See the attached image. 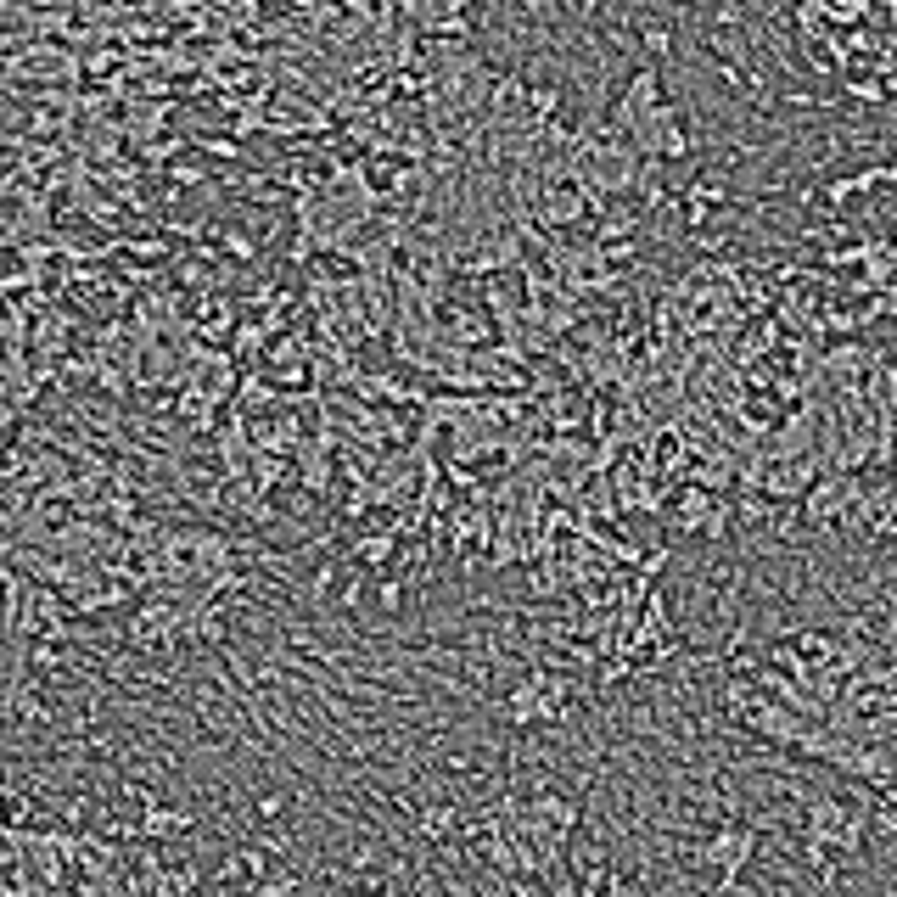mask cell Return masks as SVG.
Segmentation results:
<instances>
[{"mask_svg":"<svg viewBox=\"0 0 897 897\" xmlns=\"http://www.w3.org/2000/svg\"><path fill=\"white\" fill-rule=\"evenodd\" d=\"M656 101H662V68H656V62H645V68H634V73H628L623 96L612 101V124L634 135V124H640V118L651 113Z\"/></svg>","mask_w":897,"mask_h":897,"instance_id":"cell-5","label":"cell"},{"mask_svg":"<svg viewBox=\"0 0 897 897\" xmlns=\"http://www.w3.org/2000/svg\"><path fill=\"white\" fill-rule=\"evenodd\" d=\"M679 202H701V208H724L729 202V186L718 180V174H701V180H690V186L679 191Z\"/></svg>","mask_w":897,"mask_h":897,"instance_id":"cell-19","label":"cell"},{"mask_svg":"<svg viewBox=\"0 0 897 897\" xmlns=\"http://www.w3.org/2000/svg\"><path fill=\"white\" fill-rule=\"evenodd\" d=\"M757 841H763V825H757V819H752V825H735V819H724V825L701 841V858H707L718 875H741V869L757 858Z\"/></svg>","mask_w":897,"mask_h":897,"instance_id":"cell-3","label":"cell"},{"mask_svg":"<svg viewBox=\"0 0 897 897\" xmlns=\"http://www.w3.org/2000/svg\"><path fill=\"white\" fill-rule=\"evenodd\" d=\"M808 724H813L808 712L785 707L780 696H757V707L746 712V729L763 735L769 746H785V752H797V741H802V729H808Z\"/></svg>","mask_w":897,"mask_h":897,"instance_id":"cell-4","label":"cell"},{"mask_svg":"<svg viewBox=\"0 0 897 897\" xmlns=\"http://www.w3.org/2000/svg\"><path fill=\"white\" fill-rule=\"evenodd\" d=\"M371 600H376V612H382V617H399L404 612V584H399V578H376Z\"/></svg>","mask_w":897,"mask_h":897,"instance_id":"cell-25","label":"cell"},{"mask_svg":"<svg viewBox=\"0 0 897 897\" xmlns=\"http://www.w3.org/2000/svg\"><path fill=\"white\" fill-rule=\"evenodd\" d=\"M225 253L242 258V264H253V258H258V236H247V230H225Z\"/></svg>","mask_w":897,"mask_h":897,"instance_id":"cell-32","label":"cell"},{"mask_svg":"<svg viewBox=\"0 0 897 897\" xmlns=\"http://www.w3.org/2000/svg\"><path fill=\"white\" fill-rule=\"evenodd\" d=\"M847 813H853V802H841V797H813L808 813H802V836H825L830 847H836L841 825H847Z\"/></svg>","mask_w":897,"mask_h":897,"instance_id":"cell-11","label":"cell"},{"mask_svg":"<svg viewBox=\"0 0 897 897\" xmlns=\"http://www.w3.org/2000/svg\"><path fill=\"white\" fill-rule=\"evenodd\" d=\"M825 6V17H836V23H864L869 17V0H819Z\"/></svg>","mask_w":897,"mask_h":897,"instance_id":"cell-29","label":"cell"},{"mask_svg":"<svg viewBox=\"0 0 897 897\" xmlns=\"http://www.w3.org/2000/svg\"><path fill=\"white\" fill-rule=\"evenodd\" d=\"M572 12H584V17H595V12H600V0H572Z\"/></svg>","mask_w":897,"mask_h":897,"instance_id":"cell-38","label":"cell"},{"mask_svg":"<svg viewBox=\"0 0 897 897\" xmlns=\"http://www.w3.org/2000/svg\"><path fill=\"white\" fill-rule=\"evenodd\" d=\"M735 516H741L746 527H763V522H774V499H757V488H752V494L735 499Z\"/></svg>","mask_w":897,"mask_h":897,"instance_id":"cell-26","label":"cell"},{"mask_svg":"<svg viewBox=\"0 0 897 897\" xmlns=\"http://www.w3.org/2000/svg\"><path fill=\"white\" fill-rule=\"evenodd\" d=\"M527 819H539V825H550V830H561V836H578V825H584V808L572 797H561V791H533V802H527Z\"/></svg>","mask_w":897,"mask_h":897,"instance_id":"cell-7","label":"cell"},{"mask_svg":"<svg viewBox=\"0 0 897 897\" xmlns=\"http://www.w3.org/2000/svg\"><path fill=\"white\" fill-rule=\"evenodd\" d=\"M163 180H169L174 191H202L214 174H208V163H202V157H180V163H169V174H163Z\"/></svg>","mask_w":897,"mask_h":897,"instance_id":"cell-18","label":"cell"},{"mask_svg":"<svg viewBox=\"0 0 897 897\" xmlns=\"http://www.w3.org/2000/svg\"><path fill=\"white\" fill-rule=\"evenodd\" d=\"M393 550H399V539H393V533H365V539H354V556L365 561V567H387V561H393Z\"/></svg>","mask_w":897,"mask_h":897,"instance_id":"cell-20","label":"cell"},{"mask_svg":"<svg viewBox=\"0 0 897 897\" xmlns=\"http://www.w3.org/2000/svg\"><path fill=\"white\" fill-rule=\"evenodd\" d=\"M202 886V869L197 864H163V881H157L152 897H186Z\"/></svg>","mask_w":897,"mask_h":897,"instance_id":"cell-17","label":"cell"},{"mask_svg":"<svg viewBox=\"0 0 897 897\" xmlns=\"http://www.w3.org/2000/svg\"><path fill=\"white\" fill-rule=\"evenodd\" d=\"M819 331H830V337H853V331H864V309H830L825 320H819Z\"/></svg>","mask_w":897,"mask_h":897,"instance_id":"cell-28","label":"cell"},{"mask_svg":"<svg viewBox=\"0 0 897 897\" xmlns=\"http://www.w3.org/2000/svg\"><path fill=\"white\" fill-rule=\"evenodd\" d=\"M886 186H897V157H892V163H886Z\"/></svg>","mask_w":897,"mask_h":897,"instance_id":"cell-39","label":"cell"},{"mask_svg":"<svg viewBox=\"0 0 897 897\" xmlns=\"http://www.w3.org/2000/svg\"><path fill=\"white\" fill-rule=\"evenodd\" d=\"M561 101H567V85H527V118H533V129L550 124V118H561Z\"/></svg>","mask_w":897,"mask_h":897,"instance_id":"cell-15","label":"cell"},{"mask_svg":"<svg viewBox=\"0 0 897 897\" xmlns=\"http://www.w3.org/2000/svg\"><path fill=\"white\" fill-rule=\"evenodd\" d=\"M712 505H718V494H707V488H684L679 494V505H673V533H701L707 527V516H712Z\"/></svg>","mask_w":897,"mask_h":897,"instance_id":"cell-12","label":"cell"},{"mask_svg":"<svg viewBox=\"0 0 897 897\" xmlns=\"http://www.w3.org/2000/svg\"><path fill=\"white\" fill-rule=\"evenodd\" d=\"M298 886H303V875H292V869H275V875H258L247 892H253V897H286V892H298Z\"/></svg>","mask_w":897,"mask_h":897,"instance_id":"cell-23","label":"cell"},{"mask_svg":"<svg viewBox=\"0 0 897 897\" xmlns=\"http://www.w3.org/2000/svg\"><path fill=\"white\" fill-rule=\"evenodd\" d=\"M640 45L651 51V57H668V51H673V29H668V23H645V29H640Z\"/></svg>","mask_w":897,"mask_h":897,"instance_id":"cell-30","label":"cell"},{"mask_svg":"<svg viewBox=\"0 0 897 897\" xmlns=\"http://www.w3.org/2000/svg\"><path fill=\"white\" fill-rule=\"evenodd\" d=\"M869 365H875V354H869V348H858V342H836V348L825 354V371L836 376L841 387H847V376L858 382V371H869Z\"/></svg>","mask_w":897,"mask_h":897,"instance_id":"cell-14","label":"cell"},{"mask_svg":"<svg viewBox=\"0 0 897 897\" xmlns=\"http://www.w3.org/2000/svg\"><path fill=\"white\" fill-rule=\"evenodd\" d=\"M785 107H797V113H819L825 101L813 96V90H791V96H785Z\"/></svg>","mask_w":897,"mask_h":897,"instance_id":"cell-37","label":"cell"},{"mask_svg":"<svg viewBox=\"0 0 897 897\" xmlns=\"http://www.w3.org/2000/svg\"><path fill=\"white\" fill-rule=\"evenodd\" d=\"M197 830V813L191 808H174V802H141V841H169V836H186Z\"/></svg>","mask_w":897,"mask_h":897,"instance_id":"cell-8","label":"cell"},{"mask_svg":"<svg viewBox=\"0 0 897 897\" xmlns=\"http://www.w3.org/2000/svg\"><path fill=\"white\" fill-rule=\"evenodd\" d=\"M819 197H825L830 208H841V202H853V197H858V191H853V174H841V180H830V186L819 191Z\"/></svg>","mask_w":897,"mask_h":897,"instance_id":"cell-34","label":"cell"},{"mask_svg":"<svg viewBox=\"0 0 897 897\" xmlns=\"http://www.w3.org/2000/svg\"><path fill=\"white\" fill-rule=\"evenodd\" d=\"M729 527H735V505H729V499H718V505H712V516H707V527H701V539H707V544H724Z\"/></svg>","mask_w":897,"mask_h":897,"instance_id":"cell-27","label":"cell"},{"mask_svg":"<svg viewBox=\"0 0 897 897\" xmlns=\"http://www.w3.org/2000/svg\"><path fill=\"white\" fill-rule=\"evenodd\" d=\"M858 494H864V483H858L853 471H819L813 477V488L802 494V522L808 527H841L847 516H853Z\"/></svg>","mask_w":897,"mask_h":897,"instance_id":"cell-1","label":"cell"},{"mask_svg":"<svg viewBox=\"0 0 897 897\" xmlns=\"http://www.w3.org/2000/svg\"><path fill=\"white\" fill-rule=\"evenodd\" d=\"M668 561H673V544H651V550L640 556V572H645V578H656V572L668 567Z\"/></svg>","mask_w":897,"mask_h":897,"instance_id":"cell-33","label":"cell"},{"mask_svg":"<svg viewBox=\"0 0 897 897\" xmlns=\"http://www.w3.org/2000/svg\"><path fill=\"white\" fill-rule=\"evenodd\" d=\"M589 197H584V186L578 180H550L544 186V202H539V225H550V230H572V225H589Z\"/></svg>","mask_w":897,"mask_h":897,"instance_id":"cell-6","label":"cell"},{"mask_svg":"<svg viewBox=\"0 0 897 897\" xmlns=\"http://www.w3.org/2000/svg\"><path fill=\"white\" fill-rule=\"evenodd\" d=\"M337 578H342V572H337V561H314V567H309V578L298 584V595L309 600L314 612H320V606H331V600H337Z\"/></svg>","mask_w":897,"mask_h":897,"instance_id":"cell-13","label":"cell"},{"mask_svg":"<svg viewBox=\"0 0 897 897\" xmlns=\"http://www.w3.org/2000/svg\"><path fill=\"white\" fill-rule=\"evenodd\" d=\"M634 146H640L645 157H662V163H679V157L696 152V141H690V129L679 124V113H673V101H656L651 113L634 124Z\"/></svg>","mask_w":897,"mask_h":897,"instance_id":"cell-2","label":"cell"},{"mask_svg":"<svg viewBox=\"0 0 897 897\" xmlns=\"http://www.w3.org/2000/svg\"><path fill=\"white\" fill-rule=\"evenodd\" d=\"M197 152L214 157V163H242L247 146H242V135H197Z\"/></svg>","mask_w":897,"mask_h":897,"instance_id":"cell-21","label":"cell"},{"mask_svg":"<svg viewBox=\"0 0 897 897\" xmlns=\"http://www.w3.org/2000/svg\"><path fill=\"white\" fill-rule=\"evenodd\" d=\"M186 135H174V129H163V141H146V146H135V157H141L146 169H163V163H180L186 157Z\"/></svg>","mask_w":897,"mask_h":897,"instance_id":"cell-16","label":"cell"},{"mask_svg":"<svg viewBox=\"0 0 897 897\" xmlns=\"http://www.w3.org/2000/svg\"><path fill=\"white\" fill-rule=\"evenodd\" d=\"M286 808H292L286 791H258V797H253V819H258V825H281Z\"/></svg>","mask_w":897,"mask_h":897,"instance_id":"cell-22","label":"cell"},{"mask_svg":"<svg viewBox=\"0 0 897 897\" xmlns=\"http://www.w3.org/2000/svg\"><path fill=\"white\" fill-rule=\"evenodd\" d=\"M410 830L415 841H427V847H438V841H449L460 830V813L455 802H421V808L410 813Z\"/></svg>","mask_w":897,"mask_h":897,"instance_id":"cell-10","label":"cell"},{"mask_svg":"<svg viewBox=\"0 0 897 897\" xmlns=\"http://www.w3.org/2000/svg\"><path fill=\"white\" fill-rule=\"evenodd\" d=\"M847 101H858V107H881L886 85H881V79H869V73H858V79L847 73Z\"/></svg>","mask_w":897,"mask_h":897,"instance_id":"cell-24","label":"cell"},{"mask_svg":"<svg viewBox=\"0 0 897 897\" xmlns=\"http://www.w3.org/2000/svg\"><path fill=\"white\" fill-rule=\"evenodd\" d=\"M443 331H449V342H460V348H488V342L499 337V320L483 309H449Z\"/></svg>","mask_w":897,"mask_h":897,"instance_id":"cell-9","label":"cell"},{"mask_svg":"<svg viewBox=\"0 0 897 897\" xmlns=\"http://www.w3.org/2000/svg\"><path fill=\"white\" fill-rule=\"evenodd\" d=\"M359 606H365V584L354 578V584H342V589H337V612L348 617V612H359Z\"/></svg>","mask_w":897,"mask_h":897,"instance_id":"cell-35","label":"cell"},{"mask_svg":"<svg viewBox=\"0 0 897 897\" xmlns=\"http://www.w3.org/2000/svg\"><path fill=\"white\" fill-rule=\"evenodd\" d=\"M242 404H247V410H264V404H270V410H275V387H264V376L253 371L242 382Z\"/></svg>","mask_w":897,"mask_h":897,"instance_id":"cell-31","label":"cell"},{"mask_svg":"<svg viewBox=\"0 0 897 897\" xmlns=\"http://www.w3.org/2000/svg\"><path fill=\"white\" fill-rule=\"evenodd\" d=\"M875 186H886V163H881V169H858V174H853V191H858V197H869Z\"/></svg>","mask_w":897,"mask_h":897,"instance_id":"cell-36","label":"cell"}]
</instances>
